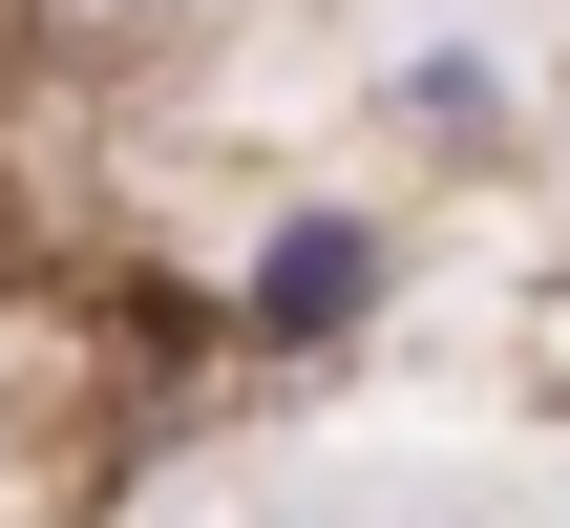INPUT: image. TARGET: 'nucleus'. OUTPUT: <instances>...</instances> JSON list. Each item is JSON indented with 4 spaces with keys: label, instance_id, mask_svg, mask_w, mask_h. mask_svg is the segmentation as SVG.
<instances>
[{
    "label": "nucleus",
    "instance_id": "f257e3e1",
    "mask_svg": "<svg viewBox=\"0 0 570 528\" xmlns=\"http://www.w3.org/2000/svg\"><path fill=\"white\" fill-rule=\"evenodd\" d=\"M381 296H402V233H381V212H275L254 275H233V339H254V360H338Z\"/></svg>",
    "mask_w": 570,
    "mask_h": 528
},
{
    "label": "nucleus",
    "instance_id": "f03ea898",
    "mask_svg": "<svg viewBox=\"0 0 570 528\" xmlns=\"http://www.w3.org/2000/svg\"><path fill=\"white\" fill-rule=\"evenodd\" d=\"M381 106H402L423 148H508V42H465V21H423V42L381 63Z\"/></svg>",
    "mask_w": 570,
    "mask_h": 528
}]
</instances>
